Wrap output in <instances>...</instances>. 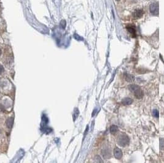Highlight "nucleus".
<instances>
[{
	"instance_id": "3",
	"label": "nucleus",
	"mask_w": 164,
	"mask_h": 163,
	"mask_svg": "<svg viewBox=\"0 0 164 163\" xmlns=\"http://www.w3.org/2000/svg\"><path fill=\"white\" fill-rule=\"evenodd\" d=\"M150 12L153 15L157 16L159 15V4L157 2L153 3L151 4L149 7Z\"/></svg>"
},
{
	"instance_id": "6",
	"label": "nucleus",
	"mask_w": 164,
	"mask_h": 163,
	"mask_svg": "<svg viewBox=\"0 0 164 163\" xmlns=\"http://www.w3.org/2000/svg\"><path fill=\"white\" fill-rule=\"evenodd\" d=\"M127 29L128 31H129L130 35H132L133 38H136V30H135V28L132 25H129L127 26Z\"/></svg>"
},
{
	"instance_id": "2",
	"label": "nucleus",
	"mask_w": 164,
	"mask_h": 163,
	"mask_svg": "<svg viewBox=\"0 0 164 163\" xmlns=\"http://www.w3.org/2000/svg\"><path fill=\"white\" fill-rule=\"evenodd\" d=\"M130 142L129 137L127 136L126 134H121L119 136V137L117 139V143L119 145L122 147H124L127 145H128Z\"/></svg>"
},
{
	"instance_id": "14",
	"label": "nucleus",
	"mask_w": 164,
	"mask_h": 163,
	"mask_svg": "<svg viewBox=\"0 0 164 163\" xmlns=\"http://www.w3.org/2000/svg\"><path fill=\"white\" fill-rule=\"evenodd\" d=\"M153 114L154 117H157V118L159 117V112H158V110H156V109H154V110L153 111Z\"/></svg>"
},
{
	"instance_id": "8",
	"label": "nucleus",
	"mask_w": 164,
	"mask_h": 163,
	"mask_svg": "<svg viewBox=\"0 0 164 163\" xmlns=\"http://www.w3.org/2000/svg\"><path fill=\"white\" fill-rule=\"evenodd\" d=\"M103 156L106 159H108L110 157H111V152H110L108 149H103L102 151Z\"/></svg>"
},
{
	"instance_id": "5",
	"label": "nucleus",
	"mask_w": 164,
	"mask_h": 163,
	"mask_svg": "<svg viewBox=\"0 0 164 163\" xmlns=\"http://www.w3.org/2000/svg\"><path fill=\"white\" fill-rule=\"evenodd\" d=\"M114 156L117 159H120L122 157V152L119 148H115L114 150Z\"/></svg>"
},
{
	"instance_id": "15",
	"label": "nucleus",
	"mask_w": 164,
	"mask_h": 163,
	"mask_svg": "<svg viewBox=\"0 0 164 163\" xmlns=\"http://www.w3.org/2000/svg\"><path fill=\"white\" fill-rule=\"evenodd\" d=\"M3 71H4L3 66L2 65L0 64V74H1L3 73Z\"/></svg>"
},
{
	"instance_id": "17",
	"label": "nucleus",
	"mask_w": 164,
	"mask_h": 163,
	"mask_svg": "<svg viewBox=\"0 0 164 163\" xmlns=\"http://www.w3.org/2000/svg\"><path fill=\"white\" fill-rule=\"evenodd\" d=\"M116 1H120V0H116Z\"/></svg>"
},
{
	"instance_id": "10",
	"label": "nucleus",
	"mask_w": 164,
	"mask_h": 163,
	"mask_svg": "<svg viewBox=\"0 0 164 163\" xmlns=\"http://www.w3.org/2000/svg\"><path fill=\"white\" fill-rule=\"evenodd\" d=\"M117 131H118V128H117V126L116 125H113L111 126V128H110V132L112 134H115L116 133H117Z\"/></svg>"
},
{
	"instance_id": "4",
	"label": "nucleus",
	"mask_w": 164,
	"mask_h": 163,
	"mask_svg": "<svg viewBox=\"0 0 164 163\" xmlns=\"http://www.w3.org/2000/svg\"><path fill=\"white\" fill-rule=\"evenodd\" d=\"M143 14H144V12L142 9H136L135 10V11L133 12L132 14V15H133V17L134 18V19H140V18H141L142 16L143 15Z\"/></svg>"
},
{
	"instance_id": "12",
	"label": "nucleus",
	"mask_w": 164,
	"mask_h": 163,
	"mask_svg": "<svg viewBox=\"0 0 164 163\" xmlns=\"http://www.w3.org/2000/svg\"><path fill=\"white\" fill-rule=\"evenodd\" d=\"M66 21H65V20H62V21L60 22V26L63 29L65 28V27H66Z\"/></svg>"
},
{
	"instance_id": "9",
	"label": "nucleus",
	"mask_w": 164,
	"mask_h": 163,
	"mask_svg": "<svg viewBox=\"0 0 164 163\" xmlns=\"http://www.w3.org/2000/svg\"><path fill=\"white\" fill-rule=\"evenodd\" d=\"M13 122H14V120L12 118H9L7 119L6 121V125L8 128H11L12 126L13 125Z\"/></svg>"
},
{
	"instance_id": "16",
	"label": "nucleus",
	"mask_w": 164,
	"mask_h": 163,
	"mask_svg": "<svg viewBox=\"0 0 164 163\" xmlns=\"http://www.w3.org/2000/svg\"><path fill=\"white\" fill-rule=\"evenodd\" d=\"M1 50L0 49V55H1Z\"/></svg>"
},
{
	"instance_id": "11",
	"label": "nucleus",
	"mask_w": 164,
	"mask_h": 163,
	"mask_svg": "<svg viewBox=\"0 0 164 163\" xmlns=\"http://www.w3.org/2000/svg\"><path fill=\"white\" fill-rule=\"evenodd\" d=\"M126 81H129V82H132V81H133L134 80H135V77L130 74H126Z\"/></svg>"
},
{
	"instance_id": "1",
	"label": "nucleus",
	"mask_w": 164,
	"mask_h": 163,
	"mask_svg": "<svg viewBox=\"0 0 164 163\" xmlns=\"http://www.w3.org/2000/svg\"><path fill=\"white\" fill-rule=\"evenodd\" d=\"M129 90L133 93L134 96L137 99H141L143 97V91L139 86L136 85H130L129 86Z\"/></svg>"
},
{
	"instance_id": "13",
	"label": "nucleus",
	"mask_w": 164,
	"mask_h": 163,
	"mask_svg": "<svg viewBox=\"0 0 164 163\" xmlns=\"http://www.w3.org/2000/svg\"><path fill=\"white\" fill-rule=\"evenodd\" d=\"M160 148L161 150H164V139H160Z\"/></svg>"
},
{
	"instance_id": "7",
	"label": "nucleus",
	"mask_w": 164,
	"mask_h": 163,
	"mask_svg": "<svg viewBox=\"0 0 164 163\" xmlns=\"http://www.w3.org/2000/svg\"><path fill=\"white\" fill-rule=\"evenodd\" d=\"M133 103V100L130 97H126V98L123 99L122 101V104L124 106H129L131 105Z\"/></svg>"
}]
</instances>
